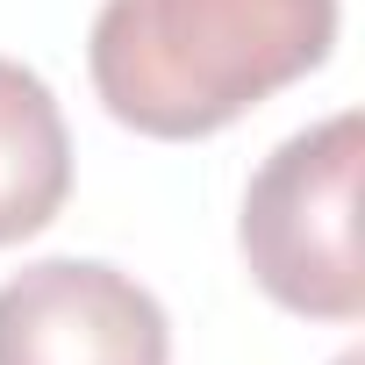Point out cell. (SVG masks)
<instances>
[{
  "mask_svg": "<svg viewBox=\"0 0 365 365\" xmlns=\"http://www.w3.org/2000/svg\"><path fill=\"white\" fill-rule=\"evenodd\" d=\"M336 29L344 0H101L86 79L122 129L201 143L322 72Z\"/></svg>",
  "mask_w": 365,
  "mask_h": 365,
  "instance_id": "obj_1",
  "label": "cell"
},
{
  "mask_svg": "<svg viewBox=\"0 0 365 365\" xmlns=\"http://www.w3.org/2000/svg\"><path fill=\"white\" fill-rule=\"evenodd\" d=\"M358 172H365V122L336 108L294 129L244 187L237 251L251 287L301 315L351 329L365 315V251H358Z\"/></svg>",
  "mask_w": 365,
  "mask_h": 365,
  "instance_id": "obj_2",
  "label": "cell"
},
{
  "mask_svg": "<svg viewBox=\"0 0 365 365\" xmlns=\"http://www.w3.org/2000/svg\"><path fill=\"white\" fill-rule=\"evenodd\" d=\"M0 365H172V315L108 258H36L0 279Z\"/></svg>",
  "mask_w": 365,
  "mask_h": 365,
  "instance_id": "obj_3",
  "label": "cell"
},
{
  "mask_svg": "<svg viewBox=\"0 0 365 365\" xmlns=\"http://www.w3.org/2000/svg\"><path fill=\"white\" fill-rule=\"evenodd\" d=\"M72 201V129L51 79L0 58V251L43 237Z\"/></svg>",
  "mask_w": 365,
  "mask_h": 365,
  "instance_id": "obj_4",
  "label": "cell"
},
{
  "mask_svg": "<svg viewBox=\"0 0 365 365\" xmlns=\"http://www.w3.org/2000/svg\"><path fill=\"white\" fill-rule=\"evenodd\" d=\"M336 365H358V351H344V358H336Z\"/></svg>",
  "mask_w": 365,
  "mask_h": 365,
  "instance_id": "obj_5",
  "label": "cell"
}]
</instances>
